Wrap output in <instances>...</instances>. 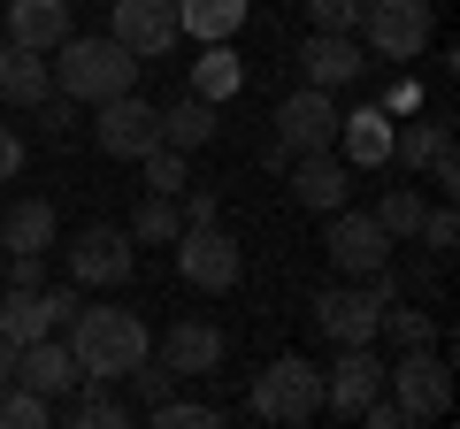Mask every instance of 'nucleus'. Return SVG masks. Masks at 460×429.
I'll return each instance as SVG.
<instances>
[{
    "label": "nucleus",
    "instance_id": "1",
    "mask_svg": "<svg viewBox=\"0 0 460 429\" xmlns=\"http://www.w3.org/2000/svg\"><path fill=\"white\" fill-rule=\"evenodd\" d=\"M69 353H77L84 383H123L154 353V337H146V322L123 314V307H77L69 314Z\"/></svg>",
    "mask_w": 460,
    "mask_h": 429
},
{
    "label": "nucleus",
    "instance_id": "2",
    "mask_svg": "<svg viewBox=\"0 0 460 429\" xmlns=\"http://www.w3.org/2000/svg\"><path fill=\"white\" fill-rule=\"evenodd\" d=\"M47 62H54V92H69V100H93V108L138 84V54L123 47V39H84V31H69L62 47L47 54Z\"/></svg>",
    "mask_w": 460,
    "mask_h": 429
},
{
    "label": "nucleus",
    "instance_id": "3",
    "mask_svg": "<svg viewBox=\"0 0 460 429\" xmlns=\"http://www.w3.org/2000/svg\"><path fill=\"white\" fill-rule=\"evenodd\" d=\"M392 299H399L392 268H376V276H345V284H330V292L314 299V330H323L330 346H376V322H384Z\"/></svg>",
    "mask_w": 460,
    "mask_h": 429
},
{
    "label": "nucleus",
    "instance_id": "4",
    "mask_svg": "<svg viewBox=\"0 0 460 429\" xmlns=\"http://www.w3.org/2000/svg\"><path fill=\"white\" fill-rule=\"evenodd\" d=\"M246 407H253V422H284V429L314 422V414H323V368L299 361V353H284V361H269L261 376H253Z\"/></svg>",
    "mask_w": 460,
    "mask_h": 429
},
{
    "label": "nucleus",
    "instance_id": "5",
    "mask_svg": "<svg viewBox=\"0 0 460 429\" xmlns=\"http://www.w3.org/2000/svg\"><path fill=\"white\" fill-rule=\"evenodd\" d=\"M169 246H177V268H184L192 292H230V284L246 276V253H238V238L223 223H184Z\"/></svg>",
    "mask_w": 460,
    "mask_h": 429
},
{
    "label": "nucleus",
    "instance_id": "6",
    "mask_svg": "<svg viewBox=\"0 0 460 429\" xmlns=\"http://www.w3.org/2000/svg\"><path fill=\"white\" fill-rule=\"evenodd\" d=\"M384 383H392V407L407 414V422H438V414L453 407V368H445L429 346H407L392 368H384Z\"/></svg>",
    "mask_w": 460,
    "mask_h": 429
},
{
    "label": "nucleus",
    "instance_id": "7",
    "mask_svg": "<svg viewBox=\"0 0 460 429\" xmlns=\"http://www.w3.org/2000/svg\"><path fill=\"white\" fill-rule=\"evenodd\" d=\"M93 146L108 153V162H138L146 146H162V108H154V100H138V92H115V100H100Z\"/></svg>",
    "mask_w": 460,
    "mask_h": 429
},
{
    "label": "nucleus",
    "instance_id": "8",
    "mask_svg": "<svg viewBox=\"0 0 460 429\" xmlns=\"http://www.w3.org/2000/svg\"><path fill=\"white\" fill-rule=\"evenodd\" d=\"M314 146H338V100L323 84H299L277 108V153L292 162V153H314Z\"/></svg>",
    "mask_w": 460,
    "mask_h": 429
},
{
    "label": "nucleus",
    "instance_id": "9",
    "mask_svg": "<svg viewBox=\"0 0 460 429\" xmlns=\"http://www.w3.org/2000/svg\"><path fill=\"white\" fill-rule=\"evenodd\" d=\"M361 31H368V47L384 62H414L429 47V0H368Z\"/></svg>",
    "mask_w": 460,
    "mask_h": 429
},
{
    "label": "nucleus",
    "instance_id": "10",
    "mask_svg": "<svg viewBox=\"0 0 460 429\" xmlns=\"http://www.w3.org/2000/svg\"><path fill=\"white\" fill-rule=\"evenodd\" d=\"M69 314H77V284H39V292H8L0 299V337H8V346H31V337H47L54 322H69Z\"/></svg>",
    "mask_w": 460,
    "mask_h": 429
},
{
    "label": "nucleus",
    "instance_id": "11",
    "mask_svg": "<svg viewBox=\"0 0 460 429\" xmlns=\"http://www.w3.org/2000/svg\"><path fill=\"white\" fill-rule=\"evenodd\" d=\"M177 0H115L108 8V39H123V47L146 62V54H169L177 47Z\"/></svg>",
    "mask_w": 460,
    "mask_h": 429
},
{
    "label": "nucleus",
    "instance_id": "12",
    "mask_svg": "<svg viewBox=\"0 0 460 429\" xmlns=\"http://www.w3.org/2000/svg\"><path fill=\"white\" fill-rule=\"evenodd\" d=\"M330 261H338L345 276H376V268H392V238H384V223H376V214L330 207Z\"/></svg>",
    "mask_w": 460,
    "mask_h": 429
},
{
    "label": "nucleus",
    "instance_id": "13",
    "mask_svg": "<svg viewBox=\"0 0 460 429\" xmlns=\"http://www.w3.org/2000/svg\"><path fill=\"white\" fill-rule=\"evenodd\" d=\"M131 268H138L131 231L93 223V231H77V246H69V276H77V284H131Z\"/></svg>",
    "mask_w": 460,
    "mask_h": 429
},
{
    "label": "nucleus",
    "instance_id": "14",
    "mask_svg": "<svg viewBox=\"0 0 460 429\" xmlns=\"http://www.w3.org/2000/svg\"><path fill=\"white\" fill-rule=\"evenodd\" d=\"M376 391H384V361L368 346H338V368H323V407L353 422Z\"/></svg>",
    "mask_w": 460,
    "mask_h": 429
},
{
    "label": "nucleus",
    "instance_id": "15",
    "mask_svg": "<svg viewBox=\"0 0 460 429\" xmlns=\"http://www.w3.org/2000/svg\"><path fill=\"white\" fill-rule=\"evenodd\" d=\"M154 361H162L169 376H215V368H223V330L199 322V314H184V322H169V337L154 346Z\"/></svg>",
    "mask_w": 460,
    "mask_h": 429
},
{
    "label": "nucleus",
    "instance_id": "16",
    "mask_svg": "<svg viewBox=\"0 0 460 429\" xmlns=\"http://www.w3.org/2000/svg\"><path fill=\"white\" fill-rule=\"evenodd\" d=\"M299 69H307V84L338 92V84H361L368 77V54L353 47V31H314L307 47H299Z\"/></svg>",
    "mask_w": 460,
    "mask_h": 429
},
{
    "label": "nucleus",
    "instance_id": "17",
    "mask_svg": "<svg viewBox=\"0 0 460 429\" xmlns=\"http://www.w3.org/2000/svg\"><path fill=\"white\" fill-rule=\"evenodd\" d=\"M16 383L23 391H39V398H62V391H77V353L69 346H54V330L47 337H31V346H16Z\"/></svg>",
    "mask_w": 460,
    "mask_h": 429
},
{
    "label": "nucleus",
    "instance_id": "18",
    "mask_svg": "<svg viewBox=\"0 0 460 429\" xmlns=\"http://www.w3.org/2000/svg\"><path fill=\"white\" fill-rule=\"evenodd\" d=\"M345 192H353V177H345V162H338L330 146L292 153V199H299V207L330 214V207H345Z\"/></svg>",
    "mask_w": 460,
    "mask_h": 429
},
{
    "label": "nucleus",
    "instance_id": "19",
    "mask_svg": "<svg viewBox=\"0 0 460 429\" xmlns=\"http://www.w3.org/2000/svg\"><path fill=\"white\" fill-rule=\"evenodd\" d=\"M69 31H77L69 0H8V39H16V47H39V54H54Z\"/></svg>",
    "mask_w": 460,
    "mask_h": 429
},
{
    "label": "nucleus",
    "instance_id": "20",
    "mask_svg": "<svg viewBox=\"0 0 460 429\" xmlns=\"http://www.w3.org/2000/svg\"><path fill=\"white\" fill-rule=\"evenodd\" d=\"M47 92H54V62L39 47H16V39H8V47H0V100H8V108H39Z\"/></svg>",
    "mask_w": 460,
    "mask_h": 429
},
{
    "label": "nucleus",
    "instance_id": "21",
    "mask_svg": "<svg viewBox=\"0 0 460 429\" xmlns=\"http://www.w3.org/2000/svg\"><path fill=\"white\" fill-rule=\"evenodd\" d=\"M392 116L384 108H361V116H338V146H345V162L353 169H376V162H392Z\"/></svg>",
    "mask_w": 460,
    "mask_h": 429
},
{
    "label": "nucleus",
    "instance_id": "22",
    "mask_svg": "<svg viewBox=\"0 0 460 429\" xmlns=\"http://www.w3.org/2000/svg\"><path fill=\"white\" fill-rule=\"evenodd\" d=\"M0 238H8V253H47L54 246V207L47 199H16L0 214Z\"/></svg>",
    "mask_w": 460,
    "mask_h": 429
},
{
    "label": "nucleus",
    "instance_id": "23",
    "mask_svg": "<svg viewBox=\"0 0 460 429\" xmlns=\"http://www.w3.org/2000/svg\"><path fill=\"white\" fill-rule=\"evenodd\" d=\"M162 138L177 153H192V146H208L215 138V100H199V92H184L177 108H162Z\"/></svg>",
    "mask_w": 460,
    "mask_h": 429
},
{
    "label": "nucleus",
    "instance_id": "24",
    "mask_svg": "<svg viewBox=\"0 0 460 429\" xmlns=\"http://www.w3.org/2000/svg\"><path fill=\"white\" fill-rule=\"evenodd\" d=\"M246 84V62L230 54V39H208V54H199V69H192V92L199 100H230Z\"/></svg>",
    "mask_w": 460,
    "mask_h": 429
},
{
    "label": "nucleus",
    "instance_id": "25",
    "mask_svg": "<svg viewBox=\"0 0 460 429\" xmlns=\"http://www.w3.org/2000/svg\"><path fill=\"white\" fill-rule=\"evenodd\" d=\"M177 23L192 39H230L246 23V0H177Z\"/></svg>",
    "mask_w": 460,
    "mask_h": 429
},
{
    "label": "nucleus",
    "instance_id": "26",
    "mask_svg": "<svg viewBox=\"0 0 460 429\" xmlns=\"http://www.w3.org/2000/svg\"><path fill=\"white\" fill-rule=\"evenodd\" d=\"M184 223H177V192H146L131 214V246H169Z\"/></svg>",
    "mask_w": 460,
    "mask_h": 429
},
{
    "label": "nucleus",
    "instance_id": "27",
    "mask_svg": "<svg viewBox=\"0 0 460 429\" xmlns=\"http://www.w3.org/2000/svg\"><path fill=\"white\" fill-rule=\"evenodd\" d=\"M445 146H453V116H429L422 131H399V138H392V162H407V169H429Z\"/></svg>",
    "mask_w": 460,
    "mask_h": 429
},
{
    "label": "nucleus",
    "instance_id": "28",
    "mask_svg": "<svg viewBox=\"0 0 460 429\" xmlns=\"http://www.w3.org/2000/svg\"><path fill=\"white\" fill-rule=\"evenodd\" d=\"M123 422H131V407H123L108 383H93V391L69 407V429H123Z\"/></svg>",
    "mask_w": 460,
    "mask_h": 429
},
{
    "label": "nucleus",
    "instance_id": "29",
    "mask_svg": "<svg viewBox=\"0 0 460 429\" xmlns=\"http://www.w3.org/2000/svg\"><path fill=\"white\" fill-rule=\"evenodd\" d=\"M47 422H54V398L23 391V383H8V391H0V429H47Z\"/></svg>",
    "mask_w": 460,
    "mask_h": 429
},
{
    "label": "nucleus",
    "instance_id": "30",
    "mask_svg": "<svg viewBox=\"0 0 460 429\" xmlns=\"http://www.w3.org/2000/svg\"><path fill=\"white\" fill-rule=\"evenodd\" d=\"M376 337H392L399 353H407V346H429V314L407 307V299H392V307H384V322H376Z\"/></svg>",
    "mask_w": 460,
    "mask_h": 429
},
{
    "label": "nucleus",
    "instance_id": "31",
    "mask_svg": "<svg viewBox=\"0 0 460 429\" xmlns=\"http://www.w3.org/2000/svg\"><path fill=\"white\" fill-rule=\"evenodd\" d=\"M368 214L384 223V238H414V231H422V192H384Z\"/></svg>",
    "mask_w": 460,
    "mask_h": 429
},
{
    "label": "nucleus",
    "instance_id": "32",
    "mask_svg": "<svg viewBox=\"0 0 460 429\" xmlns=\"http://www.w3.org/2000/svg\"><path fill=\"white\" fill-rule=\"evenodd\" d=\"M138 169H146V192H184V153L169 146V138L138 153Z\"/></svg>",
    "mask_w": 460,
    "mask_h": 429
},
{
    "label": "nucleus",
    "instance_id": "33",
    "mask_svg": "<svg viewBox=\"0 0 460 429\" xmlns=\"http://www.w3.org/2000/svg\"><path fill=\"white\" fill-rule=\"evenodd\" d=\"M154 429H215V422H223V414H215V407H192V398H154Z\"/></svg>",
    "mask_w": 460,
    "mask_h": 429
},
{
    "label": "nucleus",
    "instance_id": "34",
    "mask_svg": "<svg viewBox=\"0 0 460 429\" xmlns=\"http://www.w3.org/2000/svg\"><path fill=\"white\" fill-rule=\"evenodd\" d=\"M368 0H307V23L314 31H361Z\"/></svg>",
    "mask_w": 460,
    "mask_h": 429
},
{
    "label": "nucleus",
    "instance_id": "35",
    "mask_svg": "<svg viewBox=\"0 0 460 429\" xmlns=\"http://www.w3.org/2000/svg\"><path fill=\"white\" fill-rule=\"evenodd\" d=\"M414 238H422L429 253H453L460 246V214L453 207H422V231H414Z\"/></svg>",
    "mask_w": 460,
    "mask_h": 429
},
{
    "label": "nucleus",
    "instance_id": "36",
    "mask_svg": "<svg viewBox=\"0 0 460 429\" xmlns=\"http://www.w3.org/2000/svg\"><path fill=\"white\" fill-rule=\"evenodd\" d=\"M47 284V253H8V292H39Z\"/></svg>",
    "mask_w": 460,
    "mask_h": 429
},
{
    "label": "nucleus",
    "instance_id": "37",
    "mask_svg": "<svg viewBox=\"0 0 460 429\" xmlns=\"http://www.w3.org/2000/svg\"><path fill=\"white\" fill-rule=\"evenodd\" d=\"M177 223H215V192H184V207H177Z\"/></svg>",
    "mask_w": 460,
    "mask_h": 429
},
{
    "label": "nucleus",
    "instance_id": "38",
    "mask_svg": "<svg viewBox=\"0 0 460 429\" xmlns=\"http://www.w3.org/2000/svg\"><path fill=\"white\" fill-rule=\"evenodd\" d=\"M16 169H23V138L0 123V177H16Z\"/></svg>",
    "mask_w": 460,
    "mask_h": 429
},
{
    "label": "nucleus",
    "instance_id": "39",
    "mask_svg": "<svg viewBox=\"0 0 460 429\" xmlns=\"http://www.w3.org/2000/svg\"><path fill=\"white\" fill-rule=\"evenodd\" d=\"M429 177H438V192H453V184H460V162H453V146H445L438 162H429Z\"/></svg>",
    "mask_w": 460,
    "mask_h": 429
},
{
    "label": "nucleus",
    "instance_id": "40",
    "mask_svg": "<svg viewBox=\"0 0 460 429\" xmlns=\"http://www.w3.org/2000/svg\"><path fill=\"white\" fill-rule=\"evenodd\" d=\"M8 383H16V346L0 337V391H8Z\"/></svg>",
    "mask_w": 460,
    "mask_h": 429
}]
</instances>
